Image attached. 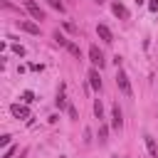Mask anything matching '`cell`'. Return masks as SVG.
<instances>
[{"instance_id":"8","label":"cell","mask_w":158,"mask_h":158,"mask_svg":"<svg viewBox=\"0 0 158 158\" xmlns=\"http://www.w3.org/2000/svg\"><path fill=\"white\" fill-rule=\"evenodd\" d=\"M17 25H20V30H25V32H30V35H40V25H37V22H30V20H20Z\"/></svg>"},{"instance_id":"23","label":"cell","mask_w":158,"mask_h":158,"mask_svg":"<svg viewBox=\"0 0 158 158\" xmlns=\"http://www.w3.org/2000/svg\"><path fill=\"white\" fill-rule=\"evenodd\" d=\"M59 158H62V156H59Z\"/></svg>"},{"instance_id":"10","label":"cell","mask_w":158,"mask_h":158,"mask_svg":"<svg viewBox=\"0 0 158 158\" xmlns=\"http://www.w3.org/2000/svg\"><path fill=\"white\" fill-rule=\"evenodd\" d=\"M89 84H91V89H101V77H99V72H96V67L94 69H89Z\"/></svg>"},{"instance_id":"11","label":"cell","mask_w":158,"mask_h":158,"mask_svg":"<svg viewBox=\"0 0 158 158\" xmlns=\"http://www.w3.org/2000/svg\"><path fill=\"white\" fill-rule=\"evenodd\" d=\"M143 138H146V148H148L151 158H158V146H156V138H153V136H148V133H146Z\"/></svg>"},{"instance_id":"18","label":"cell","mask_w":158,"mask_h":158,"mask_svg":"<svg viewBox=\"0 0 158 158\" xmlns=\"http://www.w3.org/2000/svg\"><path fill=\"white\" fill-rule=\"evenodd\" d=\"M148 10L156 12V10H158V0H148Z\"/></svg>"},{"instance_id":"5","label":"cell","mask_w":158,"mask_h":158,"mask_svg":"<svg viewBox=\"0 0 158 158\" xmlns=\"http://www.w3.org/2000/svg\"><path fill=\"white\" fill-rule=\"evenodd\" d=\"M111 126L116 131H121V126H123V114H121L118 104H114V109H111Z\"/></svg>"},{"instance_id":"16","label":"cell","mask_w":158,"mask_h":158,"mask_svg":"<svg viewBox=\"0 0 158 158\" xmlns=\"http://www.w3.org/2000/svg\"><path fill=\"white\" fill-rule=\"evenodd\" d=\"M22 101H25V104H32V101H35V94H32V91H25V94H22Z\"/></svg>"},{"instance_id":"17","label":"cell","mask_w":158,"mask_h":158,"mask_svg":"<svg viewBox=\"0 0 158 158\" xmlns=\"http://www.w3.org/2000/svg\"><path fill=\"white\" fill-rule=\"evenodd\" d=\"M12 49H15V54H20V57L25 54V47H22V44H12Z\"/></svg>"},{"instance_id":"6","label":"cell","mask_w":158,"mask_h":158,"mask_svg":"<svg viewBox=\"0 0 158 158\" xmlns=\"http://www.w3.org/2000/svg\"><path fill=\"white\" fill-rule=\"evenodd\" d=\"M96 35H99V40H104L106 44L114 42V35H111V30H109L106 25H96Z\"/></svg>"},{"instance_id":"14","label":"cell","mask_w":158,"mask_h":158,"mask_svg":"<svg viewBox=\"0 0 158 158\" xmlns=\"http://www.w3.org/2000/svg\"><path fill=\"white\" fill-rule=\"evenodd\" d=\"M44 2H47V5H52L54 10H59V12H64V2H62V0H44Z\"/></svg>"},{"instance_id":"9","label":"cell","mask_w":158,"mask_h":158,"mask_svg":"<svg viewBox=\"0 0 158 158\" xmlns=\"http://www.w3.org/2000/svg\"><path fill=\"white\" fill-rule=\"evenodd\" d=\"M10 114H12L15 118H27V116H30V109H27V106H20V104H12V106H10Z\"/></svg>"},{"instance_id":"20","label":"cell","mask_w":158,"mask_h":158,"mask_svg":"<svg viewBox=\"0 0 158 158\" xmlns=\"http://www.w3.org/2000/svg\"><path fill=\"white\" fill-rule=\"evenodd\" d=\"M12 153H15V148H7V151H5V156H2V158H12Z\"/></svg>"},{"instance_id":"7","label":"cell","mask_w":158,"mask_h":158,"mask_svg":"<svg viewBox=\"0 0 158 158\" xmlns=\"http://www.w3.org/2000/svg\"><path fill=\"white\" fill-rule=\"evenodd\" d=\"M111 12H114L116 17H121V20H128V10H126L123 2H111Z\"/></svg>"},{"instance_id":"12","label":"cell","mask_w":158,"mask_h":158,"mask_svg":"<svg viewBox=\"0 0 158 158\" xmlns=\"http://www.w3.org/2000/svg\"><path fill=\"white\" fill-rule=\"evenodd\" d=\"M94 114H96V118H104V104H101V99L94 101Z\"/></svg>"},{"instance_id":"15","label":"cell","mask_w":158,"mask_h":158,"mask_svg":"<svg viewBox=\"0 0 158 158\" xmlns=\"http://www.w3.org/2000/svg\"><path fill=\"white\" fill-rule=\"evenodd\" d=\"M57 106H59V109H69V106H67V101H64V91H59V94H57Z\"/></svg>"},{"instance_id":"13","label":"cell","mask_w":158,"mask_h":158,"mask_svg":"<svg viewBox=\"0 0 158 158\" xmlns=\"http://www.w3.org/2000/svg\"><path fill=\"white\" fill-rule=\"evenodd\" d=\"M106 136H109V128H106V126L101 123V126H99V141H101V143H106V141H109Z\"/></svg>"},{"instance_id":"1","label":"cell","mask_w":158,"mask_h":158,"mask_svg":"<svg viewBox=\"0 0 158 158\" xmlns=\"http://www.w3.org/2000/svg\"><path fill=\"white\" fill-rule=\"evenodd\" d=\"M116 86H118V91L123 94V96H131L133 94V89H131V81H128V74L118 67L116 69Z\"/></svg>"},{"instance_id":"4","label":"cell","mask_w":158,"mask_h":158,"mask_svg":"<svg viewBox=\"0 0 158 158\" xmlns=\"http://www.w3.org/2000/svg\"><path fill=\"white\" fill-rule=\"evenodd\" d=\"M22 5H25V10H27V12H30L35 20H44V10H42V7H40L35 0H22Z\"/></svg>"},{"instance_id":"3","label":"cell","mask_w":158,"mask_h":158,"mask_svg":"<svg viewBox=\"0 0 158 158\" xmlns=\"http://www.w3.org/2000/svg\"><path fill=\"white\" fill-rule=\"evenodd\" d=\"M89 62H91L94 67H99V69L106 64V59H104V54H101V49H99L96 44H91V47H89Z\"/></svg>"},{"instance_id":"22","label":"cell","mask_w":158,"mask_h":158,"mask_svg":"<svg viewBox=\"0 0 158 158\" xmlns=\"http://www.w3.org/2000/svg\"><path fill=\"white\" fill-rule=\"evenodd\" d=\"M96 2H101V0H96Z\"/></svg>"},{"instance_id":"19","label":"cell","mask_w":158,"mask_h":158,"mask_svg":"<svg viewBox=\"0 0 158 158\" xmlns=\"http://www.w3.org/2000/svg\"><path fill=\"white\" fill-rule=\"evenodd\" d=\"M10 138H12V136H7V133H5V136L0 138V146H7V143H10Z\"/></svg>"},{"instance_id":"2","label":"cell","mask_w":158,"mask_h":158,"mask_svg":"<svg viewBox=\"0 0 158 158\" xmlns=\"http://www.w3.org/2000/svg\"><path fill=\"white\" fill-rule=\"evenodd\" d=\"M54 40H57V44H62V47H67V52H69V54H74L77 59H81V52H79V44H74L72 40H67V37H62L59 32H54Z\"/></svg>"},{"instance_id":"21","label":"cell","mask_w":158,"mask_h":158,"mask_svg":"<svg viewBox=\"0 0 158 158\" xmlns=\"http://www.w3.org/2000/svg\"><path fill=\"white\" fill-rule=\"evenodd\" d=\"M111 158H118V156H111Z\"/></svg>"}]
</instances>
